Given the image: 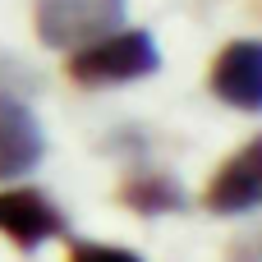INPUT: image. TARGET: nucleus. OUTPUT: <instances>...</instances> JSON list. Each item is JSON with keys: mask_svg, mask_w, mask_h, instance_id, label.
Instances as JSON below:
<instances>
[{"mask_svg": "<svg viewBox=\"0 0 262 262\" xmlns=\"http://www.w3.org/2000/svg\"><path fill=\"white\" fill-rule=\"evenodd\" d=\"M0 235L14 249L32 253V249H41V244L64 235V216L37 189H0Z\"/></svg>", "mask_w": 262, "mask_h": 262, "instance_id": "3", "label": "nucleus"}, {"mask_svg": "<svg viewBox=\"0 0 262 262\" xmlns=\"http://www.w3.org/2000/svg\"><path fill=\"white\" fill-rule=\"evenodd\" d=\"M124 0H37L32 5V32L51 51H74L111 28H120Z\"/></svg>", "mask_w": 262, "mask_h": 262, "instance_id": "2", "label": "nucleus"}, {"mask_svg": "<svg viewBox=\"0 0 262 262\" xmlns=\"http://www.w3.org/2000/svg\"><path fill=\"white\" fill-rule=\"evenodd\" d=\"M203 203L216 216H244V212L258 207L262 203V138H249L235 157H226V166L212 175Z\"/></svg>", "mask_w": 262, "mask_h": 262, "instance_id": "4", "label": "nucleus"}, {"mask_svg": "<svg viewBox=\"0 0 262 262\" xmlns=\"http://www.w3.org/2000/svg\"><path fill=\"white\" fill-rule=\"evenodd\" d=\"M64 55H69L64 74L78 88H120V83H134V78H147L161 69L157 37L143 28H111Z\"/></svg>", "mask_w": 262, "mask_h": 262, "instance_id": "1", "label": "nucleus"}, {"mask_svg": "<svg viewBox=\"0 0 262 262\" xmlns=\"http://www.w3.org/2000/svg\"><path fill=\"white\" fill-rule=\"evenodd\" d=\"M226 262H262L258 258V244H253V239H239V244L230 249V258H226Z\"/></svg>", "mask_w": 262, "mask_h": 262, "instance_id": "9", "label": "nucleus"}, {"mask_svg": "<svg viewBox=\"0 0 262 262\" xmlns=\"http://www.w3.org/2000/svg\"><path fill=\"white\" fill-rule=\"evenodd\" d=\"M69 262H143L134 249H120V244H74Z\"/></svg>", "mask_w": 262, "mask_h": 262, "instance_id": "8", "label": "nucleus"}, {"mask_svg": "<svg viewBox=\"0 0 262 262\" xmlns=\"http://www.w3.org/2000/svg\"><path fill=\"white\" fill-rule=\"evenodd\" d=\"M212 97L235 111H262V46L253 37H235L212 60Z\"/></svg>", "mask_w": 262, "mask_h": 262, "instance_id": "5", "label": "nucleus"}, {"mask_svg": "<svg viewBox=\"0 0 262 262\" xmlns=\"http://www.w3.org/2000/svg\"><path fill=\"white\" fill-rule=\"evenodd\" d=\"M41 152H46V134H41L32 106L18 92L0 88V180L28 175L41 161Z\"/></svg>", "mask_w": 262, "mask_h": 262, "instance_id": "6", "label": "nucleus"}, {"mask_svg": "<svg viewBox=\"0 0 262 262\" xmlns=\"http://www.w3.org/2000/svg\"><path fill=\"white\" fill-rule=\"evenodd\" d=\"M120 203L138 216H166V212H184L189 193L175 175H161V170H143V175H129L124 189H120Z\"/></svg>", "mask_w": 262, "mask_h": 262, "instance_id": "7", "label": "nucleus"}]
</instances>
